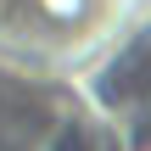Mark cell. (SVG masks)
<instances>
[{"mask_svg":"<svg viewBox=\"0 0 151 151\" xmlns=\"http://www.w3.org/2000/svg\"><path fill=\"white\" fill-rule=\"evenodd\" d=\"M151 0H0V62L95 78L140 34Z\"/></svg>","mask_w":151,"mask_h":151,"instance_id":"obj_1","label":"cell"},{"mask_svg":"<svg viewBox=\"0 0 151 151\" xmlns=\"http://www.w3.org/2000/svg\"><path fill=\"white\" fill-rule=\"evenodd\" d=\"M0 151H134L95 78L0 62Z\"/></svg>","mask_w":151,"mask_h":151,"instance_id":"obj_2","label":"cell"}]
</instances>
